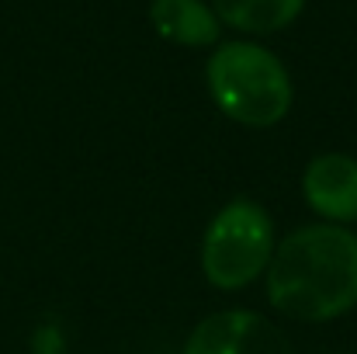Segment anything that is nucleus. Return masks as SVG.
<instances>
[{
  "label": "nucleus",
  "instance_id": "423d86ee",
  "mask_svg": "<svg viewBox=\"0 0 357 354\" xmlns=\"http://www.w3.org/2000/svg\"><path fill=\"white\" fill-rule=\"evenodd\" d=\"M149 24L156 28L160 38L174 45H191V49L219 45V35H222V21L205 0H153Z\"/></svg>",
  "mask_w": 357,
  "mask_h": 354
},
{
  "label": "nucleus",
  "instance_id": "f257e3e1",
  "mask_svg": "<svg viewBox=\"0 0 357 354\" xmlns=\"http://www.w3.org/2000/svg\"><path fill=\"white\" fill-rule=\"evenodd\" d=\"M264 292L274 313L298 323H330L357 306V233L309 223L278 239Z\"/></svg>",
  "mask_w": 357,
  "mask_h": 354
},
{
  "label": "nucleus",
  "instance_id": "39448f33",
  "mask_svg": "<svg viewBox=\"0 0 357 354\" xmlns=\"http://www.w3.org/2000/svg\"><path fill=\"white\" fill-rule=\"evenodd\" d=\"M302 202L319 223L330 226H354L357 223V156L330 149L316 153L302 177Z\"/></svg>",
  "mask_w": 357,
  "mask_h": 354
},
{
  "label": "nucleus",
  "instance_id": "7ed1b4c3",
  "mask_svg": "<svg viewBox=\"0 0 357 354\" xmlns=\"http://www.w3.org/2000/svg\"><path fill=\"white\" fill-rule=\"evenodd\" d=\"M278 246L271 212L253 198H229L202 233V274L215 292H239L267 274Z\"/></svg>",
  "mask_w": 357,
  "mask_h": 354
},
{
  "label": "nucleus",
  "instance_id": "20e7f679",
  "mask_svg": "<svg viewBox=\"0 0 357 354\" xmlns=\"http://www.w3.org/2000/svg\"><path fill=\"white\" fill-rule=\"evenodd\" d=\"M184 354H291V341L257 309H219L188 334Z\"/></svg>",
  "mask_w": 357,
  "mask_h": 354
},
{
  "label": "nucleus",
  "instance_id": "f03ea898",
  "mask_svg": "<svg viewBox=\"0 0 357 354\" xmlns=\"http://www.w3.org/2000/svg\"><path fill=\"white\" fill-rule=\"evenodd\" d=\"M212 105L243 128H271L295 105L288 66L257 42H219L205 63Z\"/></svg>",
  "mask_w": 357,
  "mask_h": 354
},
{
  "label": "nucleus",
  "instance_id": "0eeeda50",
  "mask_svg": "<svg viewBox=\"0 0 357 354\" xmlns=\"http://www.w3.org/2000/svg\"><path fill=\"white\" fill-rule=\"evenodd\" d=\"M302 7L305 0H212L215 17L246 35L281 31L302 14Z\"/></svg>",
  "mask_w": 357,
  "mask_h": 354
},
{
  "label": "nucleus",
  "instance_id": "6e6552de",
  "mask_svg": "<svg viewBox=\"0 0 357 354\" xmlns=\"http://www.w3.org/2000/svg\"><path fill=\"white\" fill-rule=\"evenodd\" d=\"M38 344H45V348H35L38 354H63V334L56 327H42L38 330Z\"/></svg>",
  "mask_w": 357,
  "mask_h": 354
}]
</instances>
